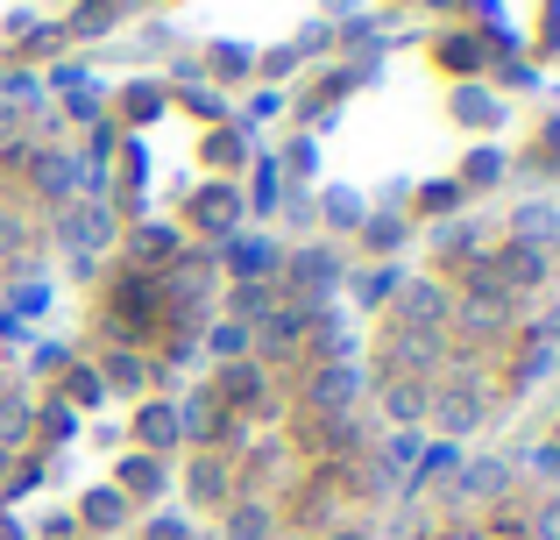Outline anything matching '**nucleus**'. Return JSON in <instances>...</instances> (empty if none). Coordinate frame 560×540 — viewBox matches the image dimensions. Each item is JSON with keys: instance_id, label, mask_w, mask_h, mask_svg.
Instances as JSON below:
<instances>
[{"instance_id": "nucleus-1", "label": "nucleus", "mask_w": 560, "mask_h": 540, "mask_svg": "<svg viewBox=\"0 0 560 540\" xmlns=\"http://www.w3.org/2000/svg\"><path fill=\"white\" fill-rule=\"evenodd\" d=\"M65 235L79 242V250H100V242L114 235V221H107V207H65Z\"/></svg>"}, {"instance_id": "nucleus-2", "label": "nucleus", "mask_w": 560, "mask_h": 540, "mask_svg": "<svg viewBox=\"0 0 560 540\" xmlns=\"http://www.w3.org/2000/svg\"><path fill=\"white\" fill-rule=\"evenodd\" d=\"M476 420H482V399H476V391H447V399H440V427H447V434H468Z\"/></svg>"}, {"instance_id": "nucleus-3", "label": "nucleus", "mask_w": 560, "mask_h": 540, "mask_svg": "<svg viewBox=\"0 0 560 540\" xmlns=\"http://www.w3.org/2000/svg\"><path fill=\"white\" fill-rule=\"evenodd\" d=\"M71 179H79V164H71V157H36V185H43V193H50V199H65L71 193Z\"/></svg>"}, {"instance_id": "nucleus-4", "label": "nucleus", "mask_w": 560, "mask_h": 540, "mask_svg": "<svg viewBox=\"0 0 560 540\" xmlns=\"http://www.w3.org/2000/svg\"><path fill=\"white\" fill-rule=\"evenodd\" d=\"M291 285H299V291H319V285H334V256H327V250H305L299 264H291Z\"/></svg>"}, {"instance_id": "nucleus-5", "label": "nucleus", "mask_w": 560, "mask_h": 540, "mask_svg": "<svg viewBox=\"0 0 560 540\" xmlns=\"http://www.w3.org/2000/svg\"><path fill=\"white\" fill-rule=\"evenodd\" d=\"M362 391V377L355 370H327L319 377V405H334V413H348V399Z\"/></svg>"}, {"instance_id": "nucleus-6", "label": "nucleus", "mask_w": 560, "mask_h": 540, "mask_svg": "<svg viewBox=\"0 0 560 540\" xmlns=\"http://www.w3.org/2000/svg\"><path fill=\"white\" fill-rule=\"evenodd\" d=\"M518 235H525V242H553V235H560V214H553V207H525V214H518Z\"/></svg>"}, {"instance_id": "nucleus-7", "label": "nucleus", "mask_w": 560, "mask_h": 540, "mask_svg": "<svg viewBox=\"0 0 560 540\" xmlns=\"http://www.w3.org/2000/svg\"><path fill=\"white\" fill-rule=\"evenodd\" d=\"M497 320H504V299H497V285H482L468 299V328H497Z\"/></svg>"}, {"instance_id": "nucleus-8", "label": "nucleus", "mask_w": 560, "mask_h": 540, "mask_svg": "<svg viewBox=\"0 0 560 540\" xmlns=\"http://www.w3.org/2000/svg\"><path fill=\"white\" fill-rule=\"evenodd\" d=\"M405 313H411V328H433V320L447 313V299H440V291H411V299H405Z\"/></svg>"}, {"instance_id": "nucleus-9", "label": "nucleus", "mask_w": 560, "mask_h": 540, "mask_svg": "<svg viewBox=\"0 0 560 540\" xmlns=\"http://www.w3.org/2000/svg\"><path fill=\"white\" fill-rule=\"evenodd\" d=\"M85 519H93V527H114V519H121V491H93Z\"/></svg>"}, {"instance_id": "nucleus-10", "label": "nucleus", "mask_w": 560, "mask_h": 540, "mask_svg": "<svg viewBox=\"0 0 560 540\" xmlns=\"http://www.w3.org/2000/svg\"><path fill=\"white\" fill-rule=\"evenodd\" d=\"M504 277H511V285H533V277H539V256L533 250H511L504 256Z\"/></svg>"}, {"instance_id": "nucleus-11", "label": "nucleus", "mask_w": 560, "mask_h": 540, "mask_svg": "<svg viewBox=\"0 0 560 540\" xmlns=\"http://www.w3.org/2000/svg\"><path fill=\"white\" fill-rule=\"evenodd\" d=\"M262 527H270V519H262L256 505H242V513H234V540H262Z\"/></svg>"}, {"instance_id": "nucleus-12", "label": "nucleus", "mask_w": 560, "mask_h": 540, "mask_svg": "<svg viewBox=\"0 0 560 540\" xmlns=\"http://www.w3.org/2000/svg\"><path fill=\"white\" fill-rule=\"evenodd\" d=\"M136 250H142V256H171V228H142Z\"/></svg>"}, {"instance_id": "nucleus-13", "label": "nucleus", "mask_w": 560, "mask_h": 540, "mask_svg": "<svg viewBox=\"0 0 560 540\" xmlns=\"http://www.w3.org/2000/svg\"><path fill=\"white\" fill-rule=\"evenodd\" d=\"M14 434H22V405L0 399V441H14Z\"/></svg>"}, {"instance_id": "nucleus-14", "label": "nucleus", "mask_w": 560, "mask_h": 540, "mask_svg": "<svg viewBox=\"0 0 560 540\" xmlns=\"http://www.w3.org/2000/svg\"><path fill=\"white\" fill-rule=\"evenodd\" d=\"M390 413H397V420H411V413H419V391L397 384V391H390Z\"/></svg>"}, {"instance_id": "nucleus-15", "label": "nucleus", "mask_w": 560, "mask_h": 540, "mask_svg": "<svg viewBox=\"0 0 560 540\" xmlns=\"http://www.w3.org/2000/svg\"><path fill=\"white\" fill-rule=\"evenodd\" d=\"M468 491H504V470H490V462H482V470H468Z\"/></svg>"}, {"instance_id": "nucleus-16", "label": "nucleus", "mask_w": 560, "mask_h": 540, "mask_svg": "<svg viewBox=\"0 0 560 540\" xmlns=\"http://www.w3.org/2000/svg\"><path fill=\"white\" fill-rule=\"evenodd\" d=\"M539 540H560V498L547 505V513H539Z\"/></svg>"}, {"instance_id": "nucleus-17", "label": "nucleus", "mask_w": 560, "mask_h": 540, "mask_svg": "<svg viewBox=\"0 0 560 540\" xmlns=\"http://www.w3.org/2000/svg\"><path fill=\"white\" fill-rule=\"evenodd\" d=\"M14 242H22V228H14V221H8V214H0V256H8V250H14Z\"/></svg>"}, {"instance_id": "nucleus-18", "label": "nucleus", "mask_w": 560, "mask_h": 540, "mask_svg": "<svg viewBox=\"0 0 560 540\" xmlns=\"http://www.w3.org/2000/svg\"><path fill=\"white\" fill-rule=\"evenodd\" d=\"M539 470H553V476H560V448H547V456H539Z\"/></svg>"}, {"instance_id": "nucleus-19", "label": "nucleus", "mask_w": 560, "mask_h": 540, "mask_svg": "<svg viewBox=\"0 0 560 540\" xmlns=\"http://www.w3.org/2000/svg\"><path fill=\"white\" fill-rule=\"evenodd\" d=\"M8 128H14V114H8V107H0V142H8Z\"/></svg>"}, {"instance_id": "nucleus-20", "label": "nucleus", "mask_w": 560, "mask_h": 540, "mask_svg": "<svg viewBox=\"0 0 560 540\" xmlns=\"http://www.w3.org/2000/svg\"><path fill=\"white\" fill-rule=\"evenodd\" d=\"M348 540H355V533H348Z\"/></svg>"}]
</instances>
